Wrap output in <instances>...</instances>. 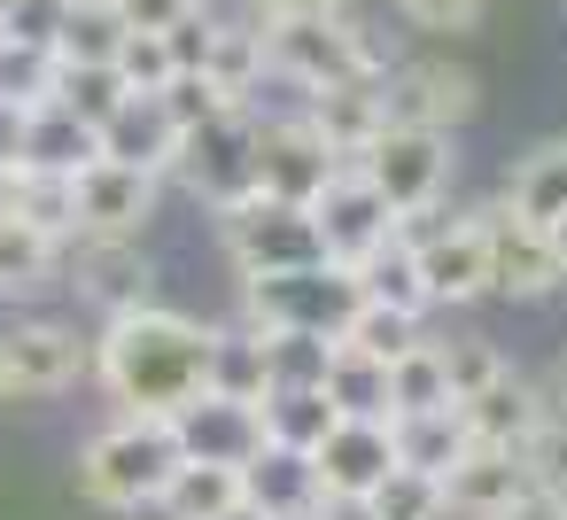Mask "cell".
Masks as SVG:
<instances>
[{
	"instance_id": "3957f363",
	"label": "cell",
	"mask_w": 567,
	"mask_h": 520,
	"mask_svg": "<svg viewBox=\"0 0 567 520\" xmlns=\"http://www.w3.org/2000/svg\"><path fill=\"white\" fill-rule=\"evenodd\" d=\"M265 71L319 94V86H350V79H381V48L350 24V9H280L265 17Z\"/></svg>"
},
{
	"instance_id": "4fadbf2b",
	"label": "cell",
	"mask_w": 567,
	"mask_h": 520,
	"mask_svg": "<svg viewBox=\"0 0 567 520\" xmlns=\"http://www.w3.org/2000/svg\"><path fill=\"white\" fill-rule=\"evenodd\" d=\"M172 427H179V450L210 458V466H249L265 450V412L241 404V396H218V388H203L195 404H179Z\"/></svg>"
},
{
	"instance_id": "7dc6e473",
	"label": "cell",
	"mask_w": 567,
	"mask_h": 520,
	"mask_svg": "<svg viewBox=\"0 0 567 520\" xmlns=\"http://www.w3.org/2000/svg\"><path fill=\"white\" fill-rule=\"evenodd\" d=\"M497 520H567V505L536 489V497H520V505H513V512H497Z\"/></svg>"
},
{
	"instance_id": "8992f818",
	"label": "cell",
	"mask_w": 567,
	"mask_h": 520,
	"mask_svg": "<svg viewBox=\"0 0 567 520\" xmlns=\"http://www.w3.org/2000/svg\"><path fill=\"white\" fill-rule=\"evenodd\" d=\"M172 179H187L210 210L257 195V117H249V102H241V110H218V117L195 125V133H179Z\"/></svg>"
},
{
	"instance_id": "c3c4849f",
	"label": "cell",
	"mask_w": 567,
	"mask_h": 520,
	"mask_svg": "<svg viewBox=\"0 0 567 520\" xmlns=\"http://www.w3.org/2000/svg\"><path fill=\"white\" fill-rule=\"evenodd\" d=\"M257 17H280V9H350V0H249Z\"/></svg>"
},
{
	"instance_id": "603a6c76",
	"label": "cell",
	"mask_w": 567,
	"mask_h": 520,
	"mask_svg": "<svg viewBox=\"0 0 567 520\" xmlns=\"http://www.w3.org/2000/svg\"><path fill=\"white\" fill-rule=\"evenodd\" d=\"M71 249H79V288L110 319L148 303V257H141V241H71Z\"/></svg>"
},
{
	"instance_id": "277c9868",
	"label": "cell",
	"mask_w": 567,
	"mask_h": 520,
	"mask_svg": "<svg viewBox=\"0 0 567 520\" xmlns=\"http://www.w3.org/2000/svg\"><path fill=\"white\" fill-rule=\"evenodd\" d=\"M218 233H226V257L241 280H265V272H296V264H327L319 257V226L311 210L296 202H272V195H241L218 210Z\"/></svg>"
},
{
	"instance_id": "5b68a950",
	"label": "cell",
	"mask_w": 567,
	"mask_h": 520,
	"mask_svg": "<svg viewBox=\"0 0 567 520\" xmlns=\"http://www.w3.org/2000/svg\"><path fill=\"white\" fill-rule=\"evenodd\" d=\"M241 311H249V326L342 334V319L358 311V272H342V264H296V272H265V280H241Z\"/></svg>"
},
{
	"instance_id": "bcb514c9",
	"label": "cell",
	"mask_w": 567,
	"mask_h": 520,
	"mask_svg": "<svg viewBox=\"0 0 567 520\" xmlns=\"http://www.w3.org/2000/svg\"><path fill=\"white\" fill-rule=\"evenodd\" d=\"M24 117H32V102L0 94V171H24Z\"/></svg>"
},
{
	"instance_id": "b9f144b4",
	"label": "cell",
	"mask_w": 567,
	"mask_h": 520,
	"mask_svg": "<svg viewBox=\"0 0 567 520\" xmlns=\"http://www.w3.org/2000/svg\"><path fill=\"white\" fill-rule=\"evenodd\" d=\"M63 9H71V0H9V9H0V40H9V48H48V55H55Z\"/></svg>"
},
{
	"instance_id": "8d00e7d4",
	"label": "cell",
	"mask_w": 567,
	"mask_h": 520,
	"mask_svg": "<svg viewBox=\"0 0 567 520\" xmlns=\"http://www.w3.org/2000/svg\"><path fill=\"white\" fill-rule=\"evenodd\" d=\"M373 520H443L451 505H443V481L435 474H412V466H389L365 497H358Z\"/></svg>"
},
{
	"instance_id": "d6986e66",
	"label": "cell",
	"mask_w": 567,
	"mask_h": 520,
	"mask_svg": "<svg viewBox=\"0 0 567 520\" xmlns=\"http://www.w3.org/2000/svg\"><path fill=\"white\" fill-rule=\"evenodd\" d=\"M458 419H466V435L474 443H497V450H520L536 427H544V388H528L513 365L489 381V388H474L466 404H458Z\"/></svg>"
},
{
	"instance_id": "83f0119b",
	"label": "cell",
	"mask_w": 567,
	"mask_h": 520,
	"mask_svg": "<svg viewBox=\"0 0 567 520\" xmlns=\"http://www.w3.org/2000/svg\"><path fill=\"white\" fill-rule=\"evenodd\" d=\"M319 388H327V404H334L342 419H389V365H381V357H358V350L334 342Z\"/></svg>"
},
{
	"instance_id": "484cf974",
	"label": "cell",
	"mask_w": 567,
	"mask_h": 520,
	"mask_svg": "<svg viewBox=\"0 0 567 520\" xmlns=\"http://www.w3.org/2000/svg\"><path fill=\"white\" fill-rule=\"evenodd\" d=\"M164 520H218L241 505V466H210V458H179V474L164 481Z\"/></svg>"
},
{
	"instance_id": "9a60e30c",
	"label": "cell",
	"mask_w": 567,
	"mask_h": 520,
	"mask_svg": "<svg viewBox=\"0 0 567 520\" xmlns=\"http://www.w3.org/2000/svg\"><path fill=\"white\" fill-rule=\"evenodd\" d=\"M520 497H536V481H528L520 450H497V443H466V458L443 474V505H451L458 520H497V512H513Z\"/></svg>"
},
{
	"instance_id": "4dcf8cb0",
	"label": "cell",
	"mask_w": 567,
	"mask_h": 520,
	"mask_svg": "<svg viewBox=\"0 0 567 520\" xmlns=\"http://www.w3.org/2000/svg\"><path fill=\"white\" fill-rule=\"evenodd\" d=\"M24 226H40L48 241H79V179L71 171H17V202Z\"/></svg>"
},
{
	"instance_id": "f907efd6",
	"label": "cell",
	"mask_w": 567,
	"mask_h": 520,
	"mask_svg": "<svg viewBox=\"0 0 567 520\" xmlns=\"http://www.w3.org/2000/svg\"><path fill=\"white\" fill-rule=\"evenodd\" d=\"M544 241H551V257H559V280H567V210L544 226Z\"/></svg>"
},
{
	"instance_id": "ee69618b",
	"label": "cell",
	"mask_w": 567,
	"mask_h": 520,
	"mask_svg": "<svg viewBox=\"0 0 567 520\" xmlns=\"http://www.w3.org/2000/svg\"><path fill=\"white\" fill-rule=\"evenodd\" d=\"M396 17L412 24V32H474L482 17H489V0H396Z\"/></svg>"
},
{
	"instance_id": "7c38bea8",
	"label": "cell",
	"mask_w": 567,
	"mask_h": 520,
	"mask_svg": "<svg viewBox=\"0 0 567 520\" xmlns=\"http://www.w3.org/2000/svg\"><path fill=\"white\" fill-rule=\"evenodd\" d=\"M86 365H94V350H86L71 326H55V319H24V326L0 334V373H9V396H55V388H71Z\"/></svg>"
},
{
	"instance_id": "4316f807",
	"label": "cell",
	"mask_w": 567,
	"mask_h": 520,
	"mask_svg": "<svg viewBox=\"0 0 567 520\" xmlns=\"http://www.w3.org/2000/svg\"><path fill=\"white\" fill-rule=\"evenodd\" d=\"M358 295H365V303H389V311H404V319H427V311H435V295H427V280H420V264H412L404 241H389V249H373V257L358 264Z\"/></svg>"
},
{
	"instance_id": "d6a6232c",
	"label": "cell",
	"mask_w": 567,
	"mask_h": 520,
	"mask_svg": "<svg viewBox=\"0 0 567 520\" xmlns=\"http://www.w3.org/2000/svg\"><path fill=\"white\" fill-rule=\"evenodd\" d=\"M210 388L241 396V404H265V388H272V373H265V326L210 334Z\"/></svg>"
},
{
	"instance_id": "1f68e13d",
	"label": "cell",
	"mask_w": 567,
	"mask_h": 520,
	"mask_svg": "<svg viewBox=\"0 0 567 520\" xmlns=\"http://www.w3.org/2000/svg\"><path fill=\"white\" fill-rule=\"evenodd\" d=\"M505 210H520L528 226H551V218L567 210V141L520 156V171H513V187H505Z\"/></svg>"
},
{
	"instance_id": "60d3db41",
	"label": "cell",
	"mask_w": 567,
	"mask_h": 520,
	"mask_svg": "<svg viewBox=\"0 0 567 520\" xmlns=\"http://www.w3.org/2000/svg\"><path fill=\"white\" fill-rule=\"evenodd\" d=\"M435 350H443V381H451V404H466L474 388H489V381L505 373V357H497L489 342H474V334H466V342H435Z\"/></svg>"
},
{
	"instance_id": "f1b7e54d",
	"label": "cell",
	"mask_w": 567,
	"mask_h": 520,
	"mask_svg": "<svg viewBox=\"0 0 567 520\" xmlns=\"http://www.w3.org/2000/svg\"><path fill=\"white\" fill-rule=\"evenodd\" d=\"M125 32L133 24L117 17V0H71L63 32H55V63H117Z\"/></svg>"
},
{
	"instance_id": "44dd1931",
	"label": "cell",
	"mask_w": 567,
	"mask_h": 520,
	"mask_svg": "<svg viewBox=\"0 0 567 520\" xmlns=\"http://www.w3.org/2000/svg\"><path fill=\"white\" fill-rule=\"evenodd\" d=\"M203 79H210L218 94H234V102H249V86H257V79H272V71H265V17L249 9V0H241V17H218V9H210Z\"/></svg>"
},
{
	"instance_id": "db71d44e",
	"label": "cell",
	"mask_w": 567,
	"mask_h": 520,
	"mask_svg": "<svg viewBox=\"0 0 567 520\" xmlns=\"http://www.w3.org/2000/svg\"><path fill=\"white\" fill-rule=\"evenodd\" d=\"M0 404H9V373H0Z\"/></svg>"
},
{
	"instance_id": "52a82bcc",
	"label": "cell",
	"mask_w": 567,
	"mask_h": 520,
	"mask_svg": "<svg viewBox=\"0 0 567 520\" xmlns=\"http://www.w3.org/2000/svg\"><path fill=\"white\" fill-rule=\"evenodd\" d=\"M451 133H427V125H389L365 156H358V171L381 187V202L404 218V210H435L443 202V187H451Z\"/></svg>"
},
{
	"instance_id": "7a4b0ae2",
	"label": "cell",
	"mask_w": 567,
	"mask_h": 520,
	"mask_svg": "<svg viewBox=\"0 0 567 520\" xmlns=\"http://www.w3.org/2000/svg\"><path fill=\"white\" fill-rule=\"evenodd\" d=\"M179 427L156 419V412H125L117 427H102L86 450H79V489L102 505V512H141L164 497V481L179 474Z\"/></svg>"
},
{
	"instance_id": "9c48e42d",
	"label": "cell",
	"mask_w": 567,
	"mask_h": 520,
	"mask_svg": "<svg viewBox=\"0 0 567 520\" xmlns=\"http://www.w3.org/2000/svg\"><path fill=\"white\" fill-rule=\"evenodd\" d=\"M381 102H389V125H427V133H451L482 110V79L451 55H420V63H396L381 71Z\"/></svg>"
},
{
	"instance_id": "11a10c76",
	"label": "cell",
	"mask_w": 567,
	"mask_h": 520,
	"mask_svg": "<svg viewBox=\"0 0 567 520\" xmlns=\"http://www.w3.org/2000/svg\"><path fill=\"white\" fill-rule=\"evenodd\" d=\"M0 9H9V0H0Z\"/></svg>"
},
{
	"instance_id": "ac0fdd59",
	"label": "cell",
	"mask_w": 567,
	"mask_h": 520,
	"mask_svg": "<svg viewBox=\"0 0 567 520\" xmlns=\"http://www.w3.org/2000/svg\"><path fill=\"white\" fill-rule=\"evenodd\" d=\"M311 133L342 156V164H358L381 133H389V102H381V79H350V86H319L311 94Z\"/></svg>"
},
{
	"instance_id": "ffe728a7",
	"label": "cell",
	"mask_w": 567,
	"mask_h": 520,
	"mask_svg": "<svg viewBox=\"0 0 567 520\" xmlns=\"http://www.w3.org/2000/svg\"><path fill=\"white\" fill-rule=\"evenodd\" d=\"M102 156V125H86L71 102H32V117H24V171H86Z\"/></svg>"
},
{
	"instance_id": "8fae6325",
	"label": "cell",
	"mask_w": 567,
	"mask_h": 520,
	"mask_svg": "<svg viewBox=\"0 0 567 520\" xmlns=\"http://www.w3.org/2000/svg\"><path fill=\"white\" fill-rule=\"evenodd\" d=\"M156 218V171L94 156L79 171V241H141V226Z\"/></svg>"
},
{
	"instance_id": "cb8c5ba5",
	"label": "cell",
	"mask_w": 567,
	"mask_h": 520,
	"mask_svg": "<svg viewBox=\"0 0 567 520\" xmlns=\"http://www.w3.org/2000/svg\"><path fill=\"white\" fill-rule=\"evenodd\" d=\"M389 435H396V466H412V474H451L458 458H466V419H458V404H443V412H396L389 419Z\"/></svg>"
},
{
	"instance_id": "5bb4252c",
	"label": "cell",
	"mask_w": 567,
	"mask_h": 520,
	"mask_svg": "<svg viewBox=\"0 0 567 520\" xmlns=\"http://www.w3.org/2000/svg\"><path fill=\"white\" fill-rule=\"evenodd\" d=\"M482 241H489V288L497 295H551L559 288V257L544 241V226H528L520 210H482Z\"/></svg>"
},
{
	"instance_id": "681fc988",
	"label": "cell",
	"mask_w": 567,
	"mask_h": 520,
	"mask_svg": "<svg viewBox=\"0 0 567 520\" xmlns=\"http://www.w3.org/2000/svg\"><path fill=\"white\" fill-rule=\"evenodd\" d=\"M319 520H373V512H365L358 497H327V505H319Z\"/></svg>"
},
{
	"instance_id": "ba28073f",
	"label": "cell",
	"mask_w": 567,
	"mask_h": 520,
	"mask_svg": "<svg viewBox=\"0 0 567 520\" xmlns=\"http://www.w3.org/2000/svg\"><path fill=\"white\" fill-rule=\"evenodd\" d=\"M311 226H319V257H327V264H342V272H358L373 249H389V241H396V210L381 202V187H373L358 164H342V171L319 187Z\"/></svg>"
},
{
	"instance_id": "30bf717a",
	"label": "cell",
	"mask_w": 567,
	"mask_h": 520,
	"mask_svg": "<svg viewBox=\"0 0 567 520\" xmlns=\"http://www.w3.org/2000/svg\"><path fill=\"white\" fill-rule=\"evenodd\" d=\"M342 171V156L311 133V117H280V125H257V195L272 202H296L311 210L319 187Z\"/></svg>"
},
{
	"instance_id": "2e32d148",
	"label": "cell",
	"mask_w": 567,
	"mask_h": 520,
	"mask_svg": "<svg viewBox=\"0 0 567 520\" xmlns=\"http://www.w3.org/2000/svg\"><path fill=\"white\" fill-rule=\"evenodd\" d=\"M311 466H319L327 497H365L396 466V435H389V419H334V435L311 450Z\"/></svg>"
},
{
	"instance_id": "816d5d0a",
	"label": "cell",
	"mask_w": 567,
	"mask_h": 520,
	"mask_svg": "<svg viewBox=\"0 0 567 520\" xmlns=\"http://www.w3.org/2000/svg\"><path fill=\"white\" fill-rule=\"evenodd\" d=\"M17 202V171H0V210H9Z\"/></svg>"
},
{
	"instance_id": "836d02e7",
	"label": "cell",
	"mask_w": 567,
	"mask_h": 520,
	"mask_svg": "<svg viewBox=\"0 0 567 520\" xmlns=\"http://www.w3.org/2000/svg\"><path fill=\"white\" fill-rule=\"evenodd\" d=\"M334 357V334H303V326H265V373L272 388H319Z\"/></svg>"
},
{
	"instance_id": "d4e9b609",
	"label": "cell",
	"mask_w": 567,
	"mask_h": 520,
	"mask_svg": "<svg viewBox=\"0 0 567 520\" xmlns=\"http://www.w3.org/2000/svg\"><path fill=\"white\" fill-rule=\"evenodd\" d=\"M257 412H265V443L303 450V458H311V450L334 435V419H342V412L327 404V388H265Z\"/></svg>"
},
{
	"instance_id": "f5cc1de1",
	"label": "cell",
	"mask_w": 567,
	"mask_h": 520,
	"mask_svg": "<svg viewBox=\"0 0 567 520\" xmlns=\"http://www.w3.org/2000/svg\"><path fill=\"white\" fill-rule=\"evenodd\" d=\"M218 520H265V512H257V505H234V512H218Z\"/></svg>"
},
{
	"instance_id": "7402d4cb",
	"label": "cell",
	"mask_w": 567,
	"mask_h": 520,
	"mask_svg": "<svg viewBox=\"0 0 567 520\" xmlns=\"http://www.w3.org/2000/svg\"><path fill=\"white\" fill-rule=\"evenodd\" d=\"M102 156H117V164H141V171H172V156H179V125L164 117V102L156 94H133L110 125H102Z\"/></svg>"
},
{
	"instance_id": "f35d334b",
	"label": "cell",
	"mask_w": 567,
	"mask_h": 520,
	"mask_svg": "<svg viewBox=\"0 0 567 520\" xmlns=\"http://www.w3.org/2000/svg\"><path fill=\"white\" fill-rule=\"evenodd\" d=\"M156 102H164V117H172L179 133H195V125H210L218 110H241V102H234V94H218V86H210L203 71H172V79L156 86Z\"/></svg>"
},
{
	"instance_id": "74e56055",
	"label": "cell",
	"mask_w": 567,
	"mask_h": 520,
	"mask_svg": "<svg viewBox=\"0 0 567 520\" xmlns=\"http://www.w3.org/2000/svg\"><path fill=\"white\" fill-rule=\"evenodd\" d=\"M334 342H342V350H358V357H381V365H389V357H404V350L420 342V319H404V311H389V303H365V295H358V311L342 319V334H334Z\"/></svg>"
},
{
	"instance_id": "ab89813d",
	"label": "cell",
	"mask_w": 567,
	"mask_h": 520,
	"mask_svg": "<svg viewBox=\"0 0 567 520\" xmlns=\"http://www.w3.org/2000/svg\"><path fill=\"white\" fill-rule=\"evenodd\" d=\"M520 466H528V481H536L544 497L567 505V412H544V427L520 443Z\"/></svg>"
},
{
	"instance_id": "e0dca14e",
	"label": "cell",
	"mask_w": 567,
	"mask_h": 520,
	"mask_svg": "<svg viewBox=\"0 0 567 520\" xmlns=\"http://www.w3.org/2000/svg\"><path fill=\"white\" fill-rule=\"evenodd\" d=\"M241 505H257L265 520H319L327 489H319V466H311L303 450L265 443V450L241 466Z\"/></svg>"
},
{
	"instance_id": "6da1fadb",
	"label": "cell",
	"mask_w": 567,
	"mask_h": 520,
	"mask_svg": "<svg viewBox=\"0 0 567 520\" xmlns=\"http://www.w3.org/2000/svg\"><path fill=\"white\" fill-rule=\"evenodd\" d=\"M94 373L125 412L172 419L179 404H195L210 388V326H195V319H179L164 303L117 311L110 334L94 342Z\"/></svg>"
},
{
	"instance_id": "e575fe53",
	"label": "cell",
	"mask_w": 567,
	"mask_h": 520,
	"mask_svg": "<svg viewBox=\"0 0 567 520\" xmlns=\"http://www.w3.org/2000/svg\"><path fill=\"white\" fill-rule=\"evenodd\" d=\"M443 404H451V381H443L435 342H412L404 357H389V419L396 412H443Z\"/></svg>"
},
{
	"instance_id": "f546056e",
	"label": "cell",
	"mask_w": 567,
	"mask_h": 520,
	"mask_svg": "<svg viewBox=\"0 0 567 520\" xmlns=\"http://www.w3.org/2000/svg\"><path fill=\"white\" fill-rule=\"evenodd\" d=\"M55 257L63 241H48L40 226H24L17 210H0V295H32L55 280Z\"/></svg>"
},
{
	"instance_id": "d590c367",
	"label": "cell",
	"mask_w": 567,
	"mask_h": 520,
	"mask_svg": "<svg viewBox=\"0 0 567 520\" xmlns=\"http://www.w3.org/2000/svg\"><path fill=\"white\" fill-rule=\"evenodd\" d=\"M55 102H71L86 125H110L133 102V86L117 79V63H55Z\"/></svg>"
},
{
	"instance_id": "7bdbcfd3",
	"label": "cell",
	"mask_w": 567,
	"mask_h": 520,
	"mask_svg": "<svg viewBox=\"0 0 567 520\" xmlns=\"http://www.w3.org/2000/svg\"><path fill=\"white\" fill-rule=\"evenodd\" d=\"M172 71H179V63H172L164 32H125V48H117V79H125L133 94H156Z\"/></svg>"
},
{
	"instance_id": "f6af8a7d",
	"label": "cell",
	"mask_w": 567,
	"mask_h": 520,
	"mask_svg": "<svg viewBox=\"0 0 567 520\" xmlns=\"http://www.w3.org/2000/svg\"><path fill=\"white\" fill-rule=\"evenodd\" d=\"M187 9H203V0H117V17H125L133 32H164V24H179Z\"/></svg>"
}]
</instances>
